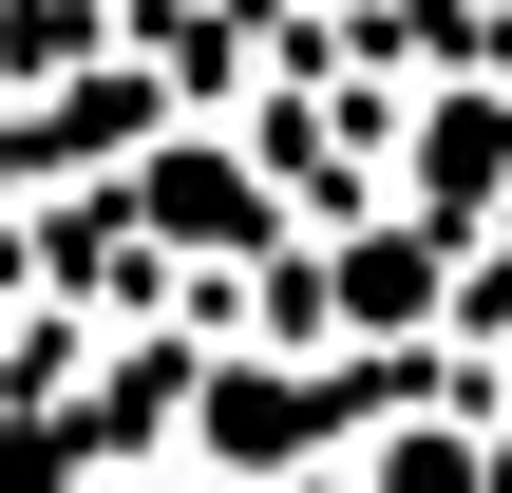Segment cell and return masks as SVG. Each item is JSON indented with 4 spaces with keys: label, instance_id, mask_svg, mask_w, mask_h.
<instances>
[{
    "label": "cell",
    "instance_id": "6da1fadb",
    "mask_svg": "<svg viewBox=\"0 0 512 493\" xmlns=\"http://www.w3.org/2000/svg\"><path fill=\"white\" fill-rule=\"evenodd\" d=\"M418 190H437V209H475V190H494V114H475V95L418 133Z\"/></svg>",
    "mask_w": 512,
    "mask_h": 493
},
{
    "label": "cell",
    "instance_id": "7a4b0ae2",
    "mask_svg": "<svg viewBox=\"0 0 512 493\" xmlns=\"http://www.w3.org/2000/svg\"><path fill=\"white\" fill-rule=\"evenodd\" d=\"M209 437H228V456H285V437H304V399H285V380H228V399H209Z\"/></svg>",
    "mask_w": 512,
    "mask_h": 493
}]
</instances>
